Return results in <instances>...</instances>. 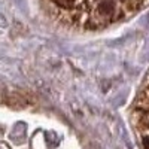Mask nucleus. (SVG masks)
<instances>
[{"label":"nucleus","mask_w":149,"mask_h":149,"mask_svg":"<svg viewBox=\"0 0 149 149\" xmlns=\"http://www.w3.org/2000/svg\"><path fill=\"white\" fill-rule=\"evenodd\" d=\"M143 143H145V149H149V136L143 139Z\"/></svg>","instance_id":"f03ea898"},{"label":"nucleus","mask_w":149,"mask_h":149,"mask_svg":"<svg viewBox=\"0 0 149 149\" xmlns=\"http://www.w3.org/2000/svg\"><path fill=\"white\" fill-rule=\"evenodd\" d=\"M134 124L139 128L149 130V109L136 107V110H134Z\"/></svg>","instance_id":"f257e3e1"}]
</instances>
